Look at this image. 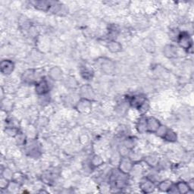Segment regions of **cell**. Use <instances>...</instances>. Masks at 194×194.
I'll return each instance as SVG.
<instances>
[{
  "instance_id": "6da1fadb",
  "label": "cell",
  "mask_w": 194,
  "mask_h": 194,
  "mask_svg": "<svg viewBox=\"0 0 194 194\" xmlns=\"http://www.w3.org/2000/svg\"><path fill=\"white\" fill-rule=\"evenodd\" d=\"M0 68H1V72L5 75H8L13 71L14 63L10 60H3L1 62L0 64Z\"/></svg>"
},
{
  "instance_id": "7a4b0ae2",
  "label": "cell",
  "mask_w": 194,
  "mask_h": 194,
  "mask_svg": "<svg viewBox=\"0 0 194 194\" xmlns=\"http://www.w3.org/2000/svg\"><path fill=\"white\" fill-rule=\"evenodd\" d=\"M160 124L157 119L152 117L146 118V132H156Z\"/></svg>"
},
{
  "instance_id": "3957f363",
  "label": "cell",
  "mask_w": 194,
  "mask_h": 194,
  "mask_svg": "<svg viewBox=\"0 0 194 194\" xmlns=\"http://www.w3.org/2000/svg\"><path fill=\"white\" fill-rule=\"evenodd\" d=\"M49 90V86L48 83L46 79H42L40 81H39L36 86V91L38 94L45 95L46 94Z\"/></svg>"
},
{
  "instance_id": "277c9868",
  "label": "cell",
  "mask_w": 194,
  "mask_h": 194,
  "mask_svg": "<svg viewBox=\"0 0 194 194\" xmlns=\"http://www.w3.org/2000/svg\"><path fill=\"white\" fill-rule=\"evenodd\" d=\"M132 167V161L129 158H122L121 160V164H120V171H121V172L124 174H127L131 170Z\"/></svg>"
},
{
  "instance_id": "5b68a950",
  "label": "cell",
  "mask_w": 194,
  "mask_h": 194,
  "mask_svg": "<svg viewBox=\"0 0 194 194\" xmlns=\"http://www.w3.org/2000/svg\"><path fill=\"white\" fill-rule=\"evenodd\" d=\"M178 43L181 45V47L184 48H187L189 47V44L190 43V37L187 33H181L178 37Z\"/></svg>"
},
{
  "instance_id": "8992f818",
  "label": "cell",
  "mask_w": 194,
  "mask_h": 194,
  "mask_svg": "<svg viewBox=\"0 0 194 194\" xmlns=\"http://www.w3.org/2000/svg\"><path fill=\"white\" fill-rule=\"evenodd\" d=\"M34 3V6L39 10L42 11H48L50 10L52 6V2H46V1H38L35 2Z\"/></svg>"
},
{
  "instance_id": "52a82bcc",
  "label": "cell",
  "mask_w": 194,
  "mask_h": 194,
  "mask_svg": "<svg viewBox=\"0 0 194 194\" xmlns=\"http://www.w3.org/2000/svg\"><path fill=\"white\" fill-rule=\"evenodd\" d=\"M89 108H90V102H89V100H87V99H83L80 102V103L78 104V110H80V112H82V111L84 112V111L89 109Z\"/></svg>"
},
{
  "instance_id": "ba28073f",
  "label": "cell",
  "mask_w": 194,
  "mask_h": 194,
  "mask_svg": "<svg viewBox=\"0 0 194 194\" xmlns=\"http://www.w3.org/2000/svg\"><path fill=\"white\" fill-rule=\"evenodd\" d=\"M136 128L140 133L146 132V118H142L140 119L136 125Z\"/></svg>"
},
{
  "instance_id": "9c48e42d",
  "label": "cell",
  "mask_w": 194,
  "mask_h": 194,
  "mask_svg": "<svg viewBox=\"0 0 194 194\" xmlns=\"http://www.w3.org/2000/svg\"><path fill=\"white\" fill-rule=\"evenodd\" d=\"M141 187L142 189L145 190V192H150L153 190L154 186L152 181H149V180H146L145 181H142Z\"/></svg>"
},
{
  "instance_id": "30bf717a",
  "label": "cell",
  "mask_w": 194,
  "mask_h": 194,
  "mask_svg": "<svg viewBox=\"0 0 194 194\" xmlns=\"http://www.w3.org/2000/svg\"><path fill=\"white\" fill-rule=\"evenodd\" d=\"M108 47H109V49L111 52H112V53H118V52H119L121 49V45L118 43V42H115V41H112V42L109 43Z\"/></svg>"
},
{
  "instance_id": "8fae6325",
  "label": "cell",
  "mask_w": 194,
  "mask_h": 194,
  "mask_svg": "<svg viewBox=\"0 0 194 194\" xmlns=\"http://www.w3.org/2000/svg\"><path fill=\"white\" fill-rule=\"evenodd\" d=\"M50 76L53 80H59L62 77V71L58 68H54L50 71Z\"/></svg>"
},
{
  "instance_id": "7c38bea8",
  "label": "cell",
  "mask_w": 194,
  "mask_h": 194,
  "mask_svg": "<svg viewBox=\"0 0 194 194\" xmlns=\"http://www.w3.org/2000/svg\"><path fill=\"white\" fill-rule=\"evenodd\" d=\"M163 138L169 142H174V141L177 140V135H176V134L175 132H173V131L168 129Z\"/></svg>"
},
{
  "instance_id": "4fadbf2b",
  "label": "cell",
  "mask_w": 194,
  "mask_h": 194,
  "mask_svg": "<svg viewBox=\"0 0 194 194\" xmlns=\"http://www.w3.org/2000/svg\"><path fill=\"white\" fill-rule=\"evenodd\" d=\"M171 183L169 181H162L159 184V189L161 190H166V189H171Z\"/></svg>"
},
{
  "instance_id": "5bb4252c",
  "label": "cell",
  "mask_w": 194,
  "mask_h": 194,
  "mask_svg": "<svg viewBox=\"0 0 194 194\" xmlns=\"http://www.w3.org/2000/svg\"><path fill=\"white\" fill-rule=\"evenodd\" d=\"M165 53L166 55H168L169 57H172L175 54V47L172 46H168L165 47Z\"/></svg>"
}]
</instances>
